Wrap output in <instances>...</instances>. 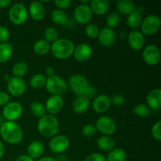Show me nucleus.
I'll return each instance as SVG.
<instances>
[{"instance_id":"obj_47","label":"nucleus","mask_w":161,"mask_h":161,"mask_svg":"<svg viewBox=\"0 0 161 161\" xmlns=\"http://www.w3.org/2000/svg\"><path fill=\"white\" fill-rule=\"evenodd\" d=\"M12 3L11 0H0V8H6Z\"/></svg>"},{"instance_id":"obj_14","label":"nucleus","mask_w":161,"mask_h":161,"mask_svg":"<svg viewBox=\"0 0 161 161\" xmlns=\"http://www.w3.org/2000/svg\"><path fill=\"white\" fill-rule=\"evenodd\" d=\"M46 112L48 114L55 116L59 113L64 106V99L62 96L51 95L48 97L45 104Z\"/></svg>"},{"instance_id":"obj_46","label":"nucleus","mask_w":161,"mask_h":161,"mask_svg":"<svg viewBox=\"0 0 161 161\" xmlns=\"http://www.w3.org/2000/svg\"><path fill=\"white\" fill-rule=\"evenodd\" d=\"M14 161H34L31 157H30L28 155H21L17 157Z\"/></svg>"},{"instance_id":"obj_11","label":"nucleus","mask_w":161,"mask_h":161,"mask_svg":"<svg viewBox=\"0 0 161 161\" xmlns=\"http://www.w3.org/2000/svg\"><path fill=\"white\" fill-rule=\"evenodd\" d=\"M142 58L148 65H157L160 59V49L154 44H149L143 50Z\"/></svg>"},{"instance_id":"obj_45","label":"nucleus","mask_w":161,"mask_h":161,"mask_svg":"<svg viewBox=\"0 0 161 161\" xmlns=\"http://www.w3.org/2000/svg\"><path fill=\"white\" fill-rule=\"evenodd\" d=\"M46 75H47V77L53 76L55 75V69L54 68L52 67V66H48V67L46 69Z\"/></svg>"},{"instance_id":"obj_7","label":"nucleus","mask_w":161,"mask_h":161,"mask_svg":"<svg viewBox=\"0 0 161 161\" xmlns=\"http://www.w3.org/2000/svg\"><path fill=\"white\" fill-rule=\"evenodd\" d=\"M161 26V19L157 15H149L145 17L141 24V32L146 36H153L158 32Z\"/></svg>"},{"instance_id":"obj_32","label":"nucleus","mask_w":161,"mask_h":161,"mask_svg":"<svg viewBox=\"0 0 161 161\" xmlns=\"http://www.w3.org/2000/svg\"><path fill=\"white\" fill-rule=\"evenodd\" d=\"M28 72V65L24 61H19L16 63L12 69V73L14 77L22 78Z\"/></svg>"},{"instance_id":"obj_4","label":"nucleus","mask_w":161,"mask_h":161,"mask_svg":"<svg viewBox=\"0 0 161 161\" xmlns=\"http://www.w3.org/2000/svg\"><path fill=\"white\" fill-rule=\"evenodd\" d=\"M74 49H75V45L72 41H71L70 39L61 38L51 44L50 52L57 59L65 60L73 55Z\"/></svg>"},{"instance_id":"obj_42","label":"nucleus","mask_w":161,"mask_h":161,"mask_svg":"<svg viewBox=\"0 0 161 161\" xmlns=\"http://www.w3.org/2000/svg\"><path fill=\"white\" fill-rule=\"evenodd\" d=\"M53 3L58 9H61L63 11L64 9H69L72 5V1H70V0H55Z\"/></svg>"},{"instance_id":"obj_33","label":"nucleus","mask_w":161,"mask_h":161,"mask_svg":"<svg viewBox=\"0 0 161 161\" xmlns=\"http://www.w3.org/2000/svg\"><path fill=\"white\" fill-rule=\"evenodd\" d=\"M133 113L138 117L145 118L150 115L151 109L146 104L139 103L134 106Z\"/></svg>"},{"instance_id":"obj_19","label":"nucleus","mask_w":161,"mask_h":161,"mask_svg":"<svg viewBox=\"0 0 161 161\" xmlns=\"http://www.w3.org/2000/svg\"><path fill=\"white\" fill-rule=\"evenodd\" d=\"M28 14L32 20L40 21L45 17L46 9L42 3L39 1L31 2L28 7Z\"/></svg>"},{"instance_id":"obj_39","label":"nucleus","mask_w":161,"mask_h":161,"mask_svg":"<svg viewBox=\"0 0 161 161\" xmlns=\"http://www.w3.org/2000/svg\"><path fill=\"white\" fill-rule=\"evenodd\" d=\"M151 135L153 138L157 142L161 141V122L158 121L153 126L151 129Z\"/></svg>"},{"instance_id":"obj_20","label":"nucleus","mask_w":161,"mask_h":161,"mask_svg":"<svg viewBox=\"0 0 161 161\" xmlns=\"http://www.w3.org/2000/svg\"><path fill=\"white\" fill-rule=\"evenodd\" d=\"M146 105L151 110H160L161 108V90L156 88L151 91L146 97Z\"/></svg>"},{"instance_id":"obj_40","label":"nucleus","mask_w":161,"mask_h":161,"mask_svg":"<svg viewBox=\"0 0 161 161\" xmlns=\"http://www.w3.org/2000/svg\"><path fill=\"white\" fill-rule=\"evenodd\" d=\"M10 33L7 28L4 26H0V43H5L9 40Z\"/></svg>"},{"instance_id":"obj_21","label":"nucleus","mask_w":161,"mask_h":161,"mask_svg":"<svg viewBox=\"0 0 161 161\" xmlns=\"http://www.w3.org/2000/svg\"><path fill=\"white\" fill-rule=\"evenodd\" d=\"M45 147L43 143L39 141H33L28 145L27 148V155L34 160V159H39L43 155Z\"/></svg>"},{"instance_id":"obj_25","label":"nucleus","mask_w":161,"mask_h":161,"mask_svg":"<svg viewBox=\"0 0 161 161\" xmlns=\"http://www.w3.org/2000/svg\"><path fill=\"white\" fill-rule=\"evenodd\" d=\"M97 146L102 151L109 153L114 149L115 141L110 136L103 135L97 140Z\"/></svg>"},{"instance_id":"obj_34","label":"nucleus","mask_w":161,"mask_h":161,"mask_svg":"<svg viewBox=\"0 0 161 161\" xmlns=\"http://www.w3.org/2000/svg\"><path fill=\"white\" fill-rule=\"evenodd\" d=\"M30 110H31V113H32L33 116L38 118L42 117L47 113L45 106L39 102H31V105H30Z\"/></svg>"},{"instance_id":"obj_24","label":"nucleus","mask_w":161,"mask_h":161,"mask_svg":"<svg viewBox=\"0 0 161 161\" xmlns=\"http://www.w3.org/2000/svg\"><path fill=\"white\" fill-rule=\"evenodd\" d=\"M118 12L124 16H129L136 10L135 3L130 0H119L116 4Z\"/></svg>"},{"instance_id":"obj_17","label":"nucleus","mask_w":161,"mask_h":161,"mask_svg":"<svg viewBox=\"0 0 161 161\" xmlns=\"http://www.w3.org/2000/svg\"><path fill=\"white\" fill-rule=\"evenodd\" d=\"M98 41L104 47H110L115 43L116 39V33L113 29L108 28H103L99 31Z\"/></svg>"},{"instance_id":"obj_10","label":"nucleus","mask_w":161,"mask_h":161,"mask_svg":"<svg viewBox=\"0 0 161 161\" xmlns=\"http://www.w3.org/2000/svg\"><path fill=\"white\" fill-rule=\"evenodd\" d=\"M70 146V141L65 135H55L49 142V148L53 153H62L68 150Z\"/></svg>"},{"instance_id":"obj_26","label":"nucleus","mask_w":161,"mask_h":161,"mask_svg":"<svg viewBox=\"0 0 161 161\" xmlns=\"http://www.w3.org/2000/svg\"><path fill=\"white\" fill-rule=\"evenodd\" d=\"M51 44L45 39H39L33 44V50L38 55H47L50 52Z\"/></svg>"},{"instance_id":"obj_41","label":"nucleus","mask_w":161,"mask_h":161,"mask_svg":"<svg viewBox=\"0 0 161 161\" xmlns=\"http://www.w3.org/2000/svg\"><path fill=\"white\" fill-rule=\"evenodd\" d=\"M110 101H111V105H113L116 107H119L124 105V102H125V98H124L122 94H114L110 98Z\"/></svg>"},{"instance_id":"obj_2","label":"nucleus","mask_w":161,"mask_h":161,"mask_svg":"<svg viewBox=\"0 0 161 161\" xmlns=\"http://www.w3.org/2000/svg\"><path fill=\"white\" fill-rule=\"evenodd\" d=\"M0 136L6 143L17 145L23 139V130L16 122L4 121L0 127Z\"/></svg>"},{"instance_id":"obj_23","label":"nucleus","mask_w":161,"mask_h":161,"mask_svg":"<svg viewBox=\"0 0 161 161\" xmlns=\"http://www.w3.org/2000/svg\"><path fill=\"white\" fill-rule=\"evenodd\" d=\"M91 105V101L84 96H79L72 102V109L77 114H83L87 111Z\"/></svg>"},{"instance_id":"obj_29","label":"nucleus","mask_w":161,"mask_h":161,"mask_svg":"<svg viewBox=\"0 0 161 161\" xmlns=\"http://www.w3.org/2000/svg\"><path fill=\"white\" fill-rule=\"evenodd\" d=\"M142 21V14L138 10H135V12L127 16V24L129 28H132V29H136L138 27L141 26Z\"/></svg>"},{"instance_id":"obj_35","label":"nucleus","mask_w":161,"mask_h":161,"mask_svg":"<svg viewBox=\"0 0 161 161\" xmlns=\"http://www.w3.org/2000/svg\"><path fill=\"white\" fill-rule=\"evenodd\" d=\"M119 22H120V17L119 14L116 12H113L108 15L106 18V25L107 28H110V29H114V28H117L119 25Z\"/></svg>"},{"instance_id":"obj_49","label":"nucleus","mask_w":161,"mask_h":161,"mask_svg":"<svg viewBox=\"0 0 161 161\" xmlns=\"http://www.w3.org/2000/svg\"><path fill=\"white\" fill-rule=\"evenodd\" d=\"M38 161H57V160L51 157H44L39 159Z\"/></svg>"},{"instance_id":"obj_9","label":"nucleus","mask_w":161,"mask_h":161,"mask_svg":"<svg viewBox=\"0 0 161 161\" xmlns=\"http://www.w3.org/2000/svg\"><path fill=\"white\" fill-rule=\"evenodd\" d=\"M95 127L97 131L105 136L113 135L116 130V123L112 117L108 116H103L98 118L95 124Z\"/></svg>"},{"instance_id":"obj_44","label":"nucleus","mask_w":161,"mask_h":161,"mask_svg":"<svg viewBox=\"0 0 161 161\" xmlns=\"http://www.w3.org/2000/svg\"><path fill=\"white\" fill-rule=\"evenodd\" d=\"M9 102H10L9 94L5 91H0V106L4 107Z\"/></svg>"},{"instance_id":"obj_30","label":"nucleus","mask_w":161,"mask_h":161,"mask_svg":"<svg viewBox=\"0 0 161 161\" xmlns=\"http://www.w3.org/2000/svg\"><path fill=\"white\" fill-rule=\"evenodd\" d=\"M47 78L44 74L37 73L32 75V77L30 80V86L31 88L36 90H39L45 86Z\"/></svg>"},{"instance_id":"obj_51","label":"nucleus","mask_w":161,"mask_h":161,"mask_svg":"<svg viewBox=\"0 0 161 161\" xmlns=\"http://www.w3.org/2000/svg\"><path fill=\"white\" fill-rule=\"evenodd\" d=\"M4 79H5V80H6V81H8V80H9V79H10V76H9V75H5Z\"/></svg>"},{"instance_id":"obj_31","label":"nucleus","mask_w":161,"mask_h":161,"mask_svg":"<svg viewBox=\"0 0 161 161\" xmlns=\"http://www.w3.org/2000/svg\"><path fill=\"white\" fill-rule=\"evenodd\" d=\"M51 20L54 24L59 25H64L67 23L68 16L65 12L61 9H53L51 13Z\"/></svg>"},{"instance_id":"obj_38","label":"nucleus","mask_w":161,"mask_h":161,"mask_svg":"<svg viewBox=\"0 0 161 161\" xmlns=\"http://www.w3.org/2000/svg\"><path fill=\"white\" fill-rule=\"evenodd\" d=\"M97 134V129L93 124H86L82 129V135L86 138H92Z\"/></svg>"},{"instance_id":"obj_12","label":"nucleus","mask_w":161,"mask_h":161,"mask_svg":"<svg viewBox=\"0 0 161 161\" xmlns=\"http://www.w3.org/2000/svg\"><path fill=\"white\" fill-rule=\"evenodd\" d=\"M26 83L22 78L12 76L7 81L8 94L14 97L23 95L26 91Z\"/></svg>"},{"instance_id":"obj_5","label":"nucleus","mask_w":161,"mask_h":161,"mask_svg":"<svg viewBox=\"0 0 161 161\" xmlns=\"http://www.w3.org/2000/svg\"><path fill=\"white\" fill-rule=\"evenodd\" d=\"M45 87L52 95L62 96L69 90V86L65 80L58 75L47 77Z\"/></svg>"},{"instance_id":"obj_1","label":"nucleus","mask_w":161,"mask_h":161,"mask_svg":"<svg viewBox=\"0 0 161 161\" xmlns=\"http://www.w3.org/2000/svg\"><path fill=\"white\" fill-rule=\"evenodd\" d=\"M68 86L77 96H84L87 98H94L97 95V91L90 85L87 79L80 74H74L69 78Z\"/></svg>"},{"instance_id":"obj_48","label":"nucleus","mask_w":161,"mask_h":161,"mask_svg":"<svg viewBox=\"0 0 161 161\" xmlns=\"http://www.w3.org/2000/svg\"><path fill=\"white\" fill-rule=\"evenodd\" d=\"M4 153H5V147L3 143L2 142L1 140H0V159L3 158V157L4 156Z\"/></svg>"},{"instance_id":"obj_18","label":"nucleus","mask_w":161,"mask_h":161,"mask_svg":"<svg viewBox=\"0 0 161 161\" xmlns=\"http://www.w3.org/2000/svg\"><path fill=\"white\" fill-rule=\"evenodd\" d=\"M127 42L132 50H141L145 46L144 35L139 31H132L127 36Z\"/></svg>"},{"instance_id":"obj_28","label":"nucleus","mask_w":161,"mask_h":161,"mask_svg":"<svg viewBox=\"0 0 161 161\" xmlns=\"http://www.w3.org/2000/svg\"><path fill=\"white\" fill-rule=\"evenodd\" d=\"M13 47L9 42L0 43V64L5 63L12 58Z\"/></svg>"},{"instance_id":"obj_3","label":"nucleus","mask_w":161,"mask_h":161,"mask_svg":"<svg viewBox=\"0 0 161 161\" xmlns=\"http://www.w3.org/2000/svg\"><path fill=\"white\" fill-rule=\"evenodd\" d=\"M37 129L39 133L46 138H53L58 135L60 130L59 121L55 116L46 114L39 118Z\"/></svg>"},{"instance_id":"obj_6","label":"nucleus","mask_w":161,"mask_h":161,"mask_svg":"<svg viewBox=\"0 0 161 161\" xmlns=\"http://www.w3.org/2000/svg\"><path fill=\"white\" fill-rule=\"evenodd\" d=\"M28 17V12L23 3H15L9 10V19L14 25H22L26 22Z\"/></svg>"},{"instance_id":"obj_36","label":"nucleus","mask_w":161,"mask_h":161,"mask_svg":"<svg viewBox=\"0 0 161 161\" xmlns=\"http://www.w3.org/2000/svg\"><path fill=\"white\" fill-rule=\"evenodd\" d=\"M43 36L46 41H47L50 43V42L53 43V42L58 39V31L53 27H49V28H46L45 31H44Z\"/></svg>"},{"instance_id":"obj_37","label":"nucleus","mask_w":161,"mask_h":161,"mask_svg":"<svg viewBox=\"0 0 161 161\" xmlns=\"http://www.w3.org/2000/svg\"><path fill=\"white\" fill-rule=\"evenodd\" d=\"M99 31H100V29L98 28L97 25L93 23L87 24L86 28H85L86 35L90 39H96V38H97Z\"/></svg>"},{"instance_id":"obj_50","label":"nucleus","mask_w":161,"mask_h":161,"mask_svg":"<svg viewBox=\"0 0 161 161\" xmlns=\"http://www.w3.org/2000/svg\"><path fill=\"white\" fill-rule=\"evenodd\" d=\"M3 123H4V118L3 117V116H0V127H1Z\"/></svg>"},{"instance_id":"obj_13","label":"nucleus","mask_w":161,"mask_h":161,"mask_svg":"<svg viewBox=\"0 0 161 161\" xmlns=\"http://www.w3.org/2000/svg\"><path fill=\"white\" fill-rule=\"evenodd\" d=\"M92 17L93 13L89 5L80 4L74 10V19L80 25H87Z\"/></svg>"},{"instance_id":"obj_22","label":"nucleus","mask_w":161,"mask_h":161,"mask_svg":"<svg viewBox=\"0 0 161 161\" xmlns=\"http://www.w3.org/2000/svg\"><path fill=\"white\" fill-rule=\"evenodd\" d=\"M89 6L93 14L102 16L105 15L109 9V2L107 0H92Z\"/></svg>"},{"instance_id":"obj_16","label":"nucleus","mask_w":161,"mask_h":161,"mask_svg":"<svg viewBox=\"0 0 161 161\" xmlns=\"http://www.w3.org/2000/svg\"><path fill=\"white\" fill-rule=\"evenodd\" d=\"M92 56V48L86 43H80L75 47L73 57L78 62H85Z\"/></svg>"},{"instance_id":"obj_43","label":"nucleus","mask_w":161,"mask_h":161,"mask_svg":"<svg viewBox=\"0 0 161 161\" xmlns=\"http://www.w3.org/2000/svg\"><path fill=\"white\" fill-rule=\"evenodd\" d=\"M84 161H106V158L102 154L98 153H91L85 159Z\"/></svg>"},{"instance_id":"obj_27","label":"nucleus","mask_w":161,"mask_h":161,"mask_svg":"<svg viewBox=\"0 0 161 161\" xmlns=\"http://www.w3.org/2000/svg\"><path fill=\"white\" fill-rule=\"evenodd\" d=\"M127 157V152L124 149L117 148V149H113V150L110 151L105 158H106V161H126Z\"/></svg>"},{"instance_id":"obj_8","label":"nucleus","mask_w":161,"mask_h":161,"mask_svg":"<svg viewBox=\"0 0 161 161\" xmlns=\"http://www.w3.org/2000/svg\"><path fill=\"white\" fill-rule=\"evenodd\" d=\"M23 114V107L17 102H9L3 108V117L6 121L15 122Z\"/></svg>"},{"instance_id":"obj_15","label":"nucleus","mask_w":161,"mask_h":161,"mask_svg":"<svg viewBox=\"0 0 161 161\" xmlns=\"http://www.w3.org/2000/svg\"><path fill=\"white\" fill-rule=\"evenodd\" d=\"M111 106L110 97L106 94H99L94 97L92 102V108L97 113H104Z\"/></svg>"}]
</instances>
